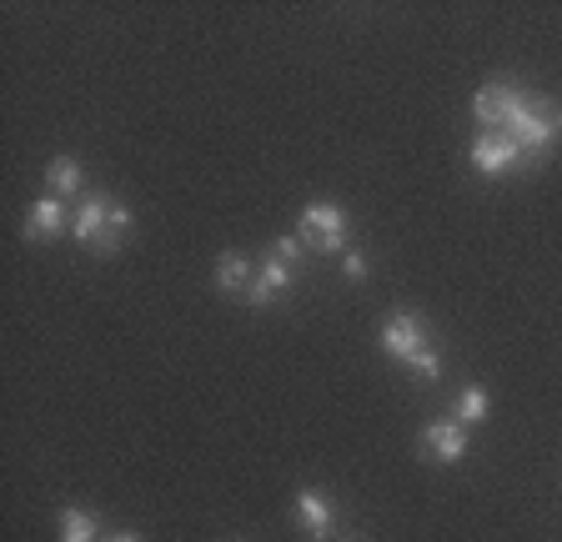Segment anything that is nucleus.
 <instances>
[{
    "label": "nucleus",
    "instance_id": "nucleus-13",
    "mask_svg": "<svg viewBox=\"0 0 562 542\" xmlns=\"http://www.w3.org/2000/svg\"><path fill=\"white\" fill-rule=\"evenodd\" d=\"M60 542H101V518L86 507H60Z\"/></svg>",
    "mask_w": 562,
    "mask_h": 542
},
{
    "label": "nucleus",
    "instance_id": "nucleus-2",
    "mask_svg": "<svg viewBox=\"0 0 562 542\" xmlns=\"http://www.w3.org/2000/svg\"><path fill=\"white\" fill-rule=\"evenodd\" d=\"M507 136H513L517 146H522L527 161H538V156H548L552 146H558L562 136V106L558 101H548V95H527L513 106V116H507Z\"/></svg>",
    "mask_w": 562,
    "mask_h": 542
},
{
    "label": "nucleus",
    "instance_id": "nucleus-7",
    "mask_svg": "<svg viewBox=\"0 0 562 542\" xmlns=\"http://www.w3.org/2000/svg\"><path fill=\"white\" fill-rule=\"evenodd\" d=\"M422 452L432 462H462L468 458V427L457 422V417H437V422H427L422 427Z\"/></svg>",
    "mask_w": 562,
    "mask_h": 542
},
{
    "label": "nucleus",
    "instance_id": "nucleus-4",
    "mask_svg": "<svg viewBox=\"0 0 562 542\" xmlns=\"http://www.w3.org/2000/svg\"><path fill=\"white\" fill-rule=\"evenodd\" d=\"M468 161H472L477 177H507V171H517L527 156H522V146H517L507 131H477V136H472Z\"/></svg>",
    "mask_w": 562,
    "mask_h": 542
},
{
    "label": "nucleus",
    "instance_id": "nucleus-19",
    "mask_svg": "<svg viewBox=\"0 0 562 542\" xmlns=\"http://www.w3.org/2000/svg\"><path fill=\"white\" fill-rule=\"evenodd\" d=\"M337 542H362V538H337Z\"/></svg>",
    "mask_w": 562,
    "mask_h": 542
},
{
    "label": "nucleus",
    "instance_id": "nucleus-11",
    "mask_svg": "<svg viewBox=\"0 0 562 542\" xmlns=\"http://www.w3.org/2000/svg\"><path fill=\"white\" fill-rule=\"evenodd\" d=\"M251 282H257V267H251L246 251H222V257H216V292L246 296L251 292Z\"/></svg>",
    "mask_w": 562,
    "mask_h": 542
},
{
    "label": "nucleus",
    "instance_id": "nucleus-6",
    "mask_svg": "<svg viewBox=\"0 0 562 542\" xmlns=\"http://www.w3.org/2000/svg\"><path fill=\"white\" fill-rule=\"evenodd\" d=\"M292 512L302 522V532L312 542H337V503L327 493H316V487H302L292 497Z\"/></svg>",
    "mask_w": 562,
    "mask_h": 542
},
{
    "label": "nucleus",
    "instance_id": "nucleus-10",
    "mask_svg": "<svg viewBox=\"0 0 562 542\" xmlns=\"http://www.w3.org/2000/svg\"><path fill=\"white\" fill-rule=\"evenodd\" d=\"M292 282H296V267H286V261H277V257H267V261L257 267V282H251L246 302H251V307H271L281 292H292Z\"/></svg>",
    "mask_w": 562,
    "mask_h": 542
},
{
    "label": "nucleus",
    "instance_id": "nucleus-8",
    "mask_svg": "<svg viewBox=\"0 0 562 542\" xmlns=\"http://www.w3.org/2000/svg\"><path fill=\"white\" fill-rule=\"evenodd\" d=\"M70 216L76 212H66V201L60 196H41V201H31V212H25V226H21V236L25 241H56L60 232H70Z\"/></svg>",
    "mask_w": 562,
    "mask_h": 542
},
{
    "label": "nucleus",
    "instance_id": "nucleus-9",
    "mask_svg": "<svg viewBox=\"0 0 562 542\" xmlns=\"http://www.w3.org/2000/svg\"><path fill=\"white\" fill-rule=\"evenodd\" d=\"M517 101H522V86L492 81V86H482V91H477V101H472V116L482 121V131H503Z\"/></svg>",
    "mask_w": 562,
    "mask_h": 542
},
{
    "label": "nucleus",
    "instance_id": "nucleus-18",
    "mask_svg": "<svg viewBox=\"0 0 562 542\" xmlns=\"http://www.w3.org/2000/svg\"><path fill=\"white\" fill-rule=\"evenodd\" d=\"M105 542H140L136 532H116V538H105Z\"/></svg>",
    "mask_w": 562,
    "mask_h": 542
},
{
    "label": "nucleus",
    "instance_id": "nucleus-3",
    "mask_svg": "<svg viewBox=\"0 0 562 542\" xmlns=\"http://www.w3.org/2000/svg\"><path fill=\"white\" fill-rule=\"evenodd\" d=\"M296 236L312 257H347V212L337 201H312L296 222Z\"/></svg>",
    "mask_w": 562,
    "mask_h": 542
},
{
    "label": "nucleus",
    "instance_id": "nucleus-14",
    "mask_svg": "<svg viewBox=\"0 0 562 542\" xmlns=\"http://www.w3.org/2000/svg\"><path fill=\"white\" fill-rule=\"evenodd\" d=\"M487 413H492V397L482 387H462L457 392V407H452V417L462 427H477V422H487Z\"/></svg>",
    "mask_w": 562,
    "mask_h": 542
},
{
    "label": "nucleus",
    "instance_id": "nucleus-5",
    "mask_svg": "<svg viewBox=\"0 0 562 542\" xmlns=\"http://www.w3.org/2000/svg\"><path fill=\"white\" fill-rule=\"evenodd\" d=\"M432 347V337H427V321L417 317V312H392L382 327V352L392 357V362H412L417 352H427Z\"/></svg>",
    "mask_w": 562,
    "mask_h": 542
},
{
    "label": "nucleus",
    "instance_id": "nucleus-17",
    "mask_svg": "<svg viewBox=\"0 0 562 542\" xmlns=\"http://www.w3.org/2000/svg\"><path fill=\"white\" fill-rule=\"evenodd\" d=\"M341 271H347L351 282H362L367 271H372V261H367V257H362V251H347V257H341Z\"/></svg>",
    "mask_w": 562,
    "mask_h": 542
},
{
    "label": "nucleus",
    "instance_id": "nucleus-12",
    "mask_svg": "<svg viewBox=\"0 0 562 542\" xmlns=\"http://www.w3.org/2000/svg\"><path fill=\"white\" fill-rule=\"evenodd\" d=\"M46 181H50V196H81L86 191V171H81V161L76 156H56V161L46 166Z\"/></svg>",
    "mask_w": 562,
    "mask_h": 542
},
{
    "label": "nucleus",
    "instance_id": "nucleus-16",
    "mask_svg": "<svg viewBox=\"0 0 562 542\" xmlns=\"http://www.w3.org/2000/svg\"><path fill=\"white\" fill-rule=\"evenodd\" d=\"M302 236H277V241H271V257L277 261H286V267H296V261H302Z\"/></svg>",
    "mask_w": 562,
    "mask_h": 542
},
{
    "label": "nucleus",
    "instance_id": "nucleus-15",
    "mask_svg": "<svg viewBox=\"0 0 562 542\" xmlns=\"http://www.w3.org/2000/svg\"><path fill=\"white\" fill-rule=\"evenodd\" d=\"M407 366H412V372H417L422 382H437V377H442V357H437V347H427V352H417Z\"/></svg>",
    "mask_w": 562,
    "mask_h": 542
},
{
    "label": "nucleus",
    "instance_id": "nucleus-1",
    "mask_svg": "<svg viewBox=\"0 0 562 542\" xmlns=\"http://www.w3.org/2000/svg\"><path fill=\"white\" fill-rule=\"evenodd\" d=\"M131 226H136L131 206H116V201L101 196V191H86L76 216H70V236H76L86 251H95V257H116L121 241L131 236Z\"/></svg>",
    "mask_w": 562,
    "mask_h": 542
}]
</instances>
